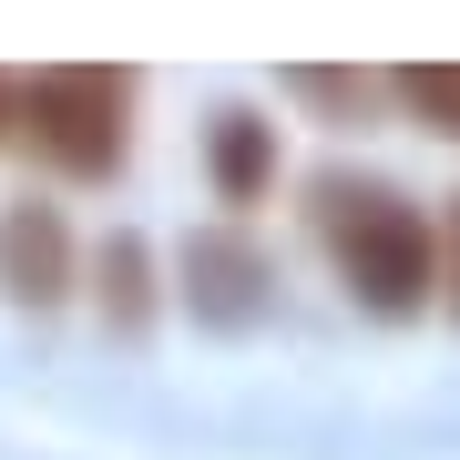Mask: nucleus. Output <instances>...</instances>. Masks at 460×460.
Segmentation results:
<instances>
[{"label":"nucleus","mask_w":460,"mask_h":460,"mask_svg":"<svg viewBox=\"0 0 460 460\" xmlns=\"http://www.w3.org/2000/svg\"><path fill=\"white\" fill-rule=\"evenodd\" d=\"M440 287H450V307H460V195H450V215H440Z\"/></svg>","instance_id":"9"},{"label":"nucleus","mask_w":460,"mask_h":460,"mask_svg":"<svg viewBox=\"0 0 460 460\" xmlns=\"http://www.w3.org/2000/svg\"><path fill=\"white\" fill-rule=\"evenodd\" d=\"M184 277H195V307H205V317H246V307H256V287H266V266H256L246 246H226V235H205Z\"/></svg>","instance_id":"5"},{"label":"nucleus","mask_w":460,"mask_h":460,"mask_svg":"<svg viewBox=\"0 0 460 460\" xmlns=\"http://www.w3.org/2000/svg\"><path fill=\"white\" fill-rule=\"evenodd\" d=\"M389 93L410 102V113H420L429 133H450V144H460V62H420V72H399Z\"/></svg>","instance_id":"7"},{"label":"nucleus","mask_w":460,"mask_h":460,"mask_svg":"<svg viewBox=\"0 0 460 460\" xmlns=\"http://www.w3.org/2000/svg\"><path fill=\"white\" fill-rule=\"evenodd\" d=\"M102 317H113L123 338L154 317V266H144V246H133V235H113V246H102Z\"/></svg>","instance_id":"6"},{"label":"nucleus","mask_w":460,"mask_h":460,"mask_svg":"<svg viewBox=\"0 0 460 460\" xmlns=\"http://www.w3.org/2000/svg\"><path fill=\"white\" fill-rule=\"evenodd\" d=\"M0 133H11V83H0Z\"/></svg>","instance_id":"10"},{"label":"nucleus","mask_w":460,"mask_h":460,"mask_svg":"<svg viewBox=\"0 0 460 460\" xmlns=\"http://www.w3.org/2000/svg\"><path fill=\"white\" fill-rule=\"evenodd\" d=\"M317 246H328L338 287L358 296L368 317H420L440 296V226L399 195V184H317Z\"/></svg>","instance_id":"1"},{"label":"nucleus","mask_w":460,"mask_h":460,"mask_svg":"<svg viewBox=\"0 0 460 460\" xmlns=\"http://www.w3.org/2000/svg\"><path fill=\"white\" fill-rule=\"evenodd\" d=\"M11 133L51 174H72V184L123 174V154H133V72H102V62L31 72V83L11 93Z\"/></svg>","instance_id":"2"},{"label":"nucleus","mask_w":460,"mask_h":460,"mask_svg":"<svg viewBox=\"0 0 460 460\" xmlns=\"http://www.w3.org/2000/svg\"><path fill=\"white\" fill-rule=\"evenodd\" d=\"M0 287H11L31 317H51L72 296V226L51 205H11L0 215Z\"/></svg>","instance_id":"3"},{"label":"nucleus","mask_w":460,"mask_h":460,"mask_svg":"<svg viewBox=\"0 0 460 460\" xmlns=\"http://www.w3.org/2000/svg\"><path fill=\"white\" fill-rule=\"evenodd\" d=\"M287 93H296V102H317L328 123H368V102H378L368 72H287Z\"/></svg>","instance_id":"8"},{"label":"nucleus","mask_w":460,"mask_h":460,"mask_svg":"<svg viewBox=\"0 0 460 460\" xmlns=\"http://www.w3.org/2000/svg\"><path fill=\"white\" fill-rule=\"evenodd\" d=\"M215 195H226L235 215H246L266 184H277V123H256V113H215Z\"/></svg>","instance_id":"4"}]
</instances>
